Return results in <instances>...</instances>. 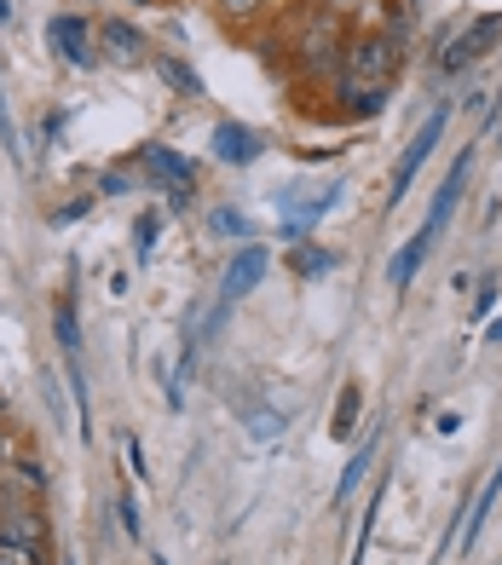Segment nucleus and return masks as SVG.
<instances>
[{"instance_id": "obj_1", "label": "nucleus", "mask_w": 502, "mask_h": 565, "mask_svg": "<svg viewBox=\"0 0 502 565\" xmlns=\"http://www.w3.org/2000/svg\"><path fill=\"white\" fill-rule=\"evenodd\" d=\"M346 18L335 7H307V12H295V35H289V53L300 70H341L346 58Z\"/></svg>"}, {"instance_id": "obj_2", "label": "nucleus", "mask_w": 502, "mask_h": 565, "mask_svg": "<svg viewBox=\"0 0 502 565\" xmlns=\"http://www.w3.org/2000/svg\"><path fill=\"white\" fill-rule=\"evenodd\" d=\"M398 64H405V53H398V35H359V41H346V58H341V98L353 105L359 93H375V87H387L393 93V75Z\"/></svg>"}, {"instance_id": "obj_3", "label": "nucleus", "mask_w": 502, "mask_h": 565, "mask_svg": "<svg viewBox=\"0 0 502 565\" xmlns=\"http://www.w3.org/2000/svg\"><path fill=\"white\" fill-rule=\"evenodd\" d=\"M445 121H450V110H434L428 121H421V134L410 139V150L398 157V168H393V191H387V209H398L405 202V191H410V179L428 168V157H434V145L445 139Z\"/></svg>"}, {"instance_id": "obj_4", "label": "nucleus", "mask_w": 502, "mask_h": 565, "mask_svg": "<svg viewBox=\"0 0 502 565\" xmlns=\"http://www.w3.org/2000/svg\"><path fill=\"white\" fill-rule=\"evenodd\" d=\"M496 41H502V12H485V18H473L468 30H462L457 41H450V53H445L439 64H445V70H473V64H480Z\"/></svg>"}, {"instance_id": "obj_5", "label": "nucleus", "mask_w": 502, "mask_h": 565, "mask_svg": "<svg viewBox=\"0 0 502 565\" xmlns=\"http://www.w3.org/2000/svg\"><path fill=\"white\" fill-rule=\"evenodd\" d=\"M468 168H473V145L457 157V168L445 173V185H439V196H434V209H428V220H421V237H428V243L445 237V225H450V214H457V202H462V191H468Z\"/></svg>"}, {"instance_id": "obj_6", "label": "nucleus", "mask_w": 502, "mask_h": 565, "mask_svg": "<svg viewBox=\"0 0 502 565\" xmlns=\"http://www.w3.org/2000/svg\"><path fill=\"white\" fill-rule=\"evenodd\" d=\"M46 35H53V46L64 53V64H75V70H93L98 64V35L87 30V18H53L46 23Z\"/></svg>"}, {"instance_id": "obj_7", "label": "nucleus", "mask_w": 502, "mask_h": 565, "mask_svg": "<svg viewBox=\"0 0 502 565\" xmlns=\"http://www.w3.org/2000/svg\"><path fill=\"white\" fill-rule=\"evenodd\" d=\"M341 191H346V185H318L312 196H307V185H295V191H284V214H289V237L300 243V231H307V225H318L323 214H330V209H335V202H341Z\"/></svg>"}, {"instance_id": "obj_8", "label": "nucleus", "mask_w": 502, "mask_h": 565, "mask_svg": "<svg viewBox=\"0 0 502 565\" xmlns=\"http://www.w3.org/2000/svg\"><path fill=\"white\" fill-rule=\"evenodd\" d=\"M0 543L41 559L46 554V520H41L35 508H7V513H0Z\"/></svg>"}, {"instance_id": "obj_9", "label": "nucleus", "mask_w": 502, "mask_h": 565, "mask_svg": "<svg viewBox=\"0 0 502 565\" xmlns=\"http://www.w3.org/2000/svg\"><path fill=\"white\" fill-rule=\"evenodd\" d=\"M98 53H105L110 64H145L150 53H145V35L133 30V23L128 18H105V23H98Z\"/></svg>"}, {"instance_id": "obj_10", "label": "nucleus", "mask_w": 502, "mask_h": 565, "mask_svg": "<svg viewBox=\"0 0 502 565\" xmlns=\"http://www.w3.org/2000/svg\"><path fill=\"white\" fill-rule=\"evenodd\" d=\"M260 150H266V139L255 134V127H243V121H220L214 127V157L220 162L248 168V162H260Z\"/></svg>"}, {"instance_id": "obj_11", "label": "nucleus", "mask_w": 502, "mask_h": 565, "mask_svg": "<svg viewBox=\"0 0 502 565\" xmlns=\"http://www.w3.org/2000/svg\"><path fill=\"white\" fill-rule=\"evenodd\" d=\"M139 168L157 179L168 196H173V191H191V162H185V157H173L168 145H145V150H139Z\"/></svg>"}, {"instance_id": "obj_12", "label": "nucleus", "mask_w": 502, "mask_h": 565, "mask_svg": "<svg viewBox=\"0 0 502 565\" xmlns=\"http://www.w3.org/2000/svg\"><path fill=\"white\" fill-rule=\"evenodd\" d=\"M266 271H271V254H266V248H237L232 266H225V300H243Z\"/></svg>"}, {"instance_id": "obj_13", "label": "nucleus", "mask_w": 502, "mask_h": 565, "mask_svg": "<svg viewBox=\"0 0 502 565\" xmlns=\"http://www.w3.org/2000/svg\"><path fill=\"white\" fill-rule=\"evenodd\" d=\"M428 254H434V243L416 231V237H410L405 248L393 254V266H387V282H393V289H410V282H416V271L428 266Z\"/></svg>"}, {"instance_id": "obj_14", "label": "nucleus", "mask_w": 502, "mask_h": 565, "mask_svg": "<svg viewBox=\"0 0 502 565\" xmlns=\"http://www.w3.org/2000/svg\"><path fill=\"white\" fill-rule=\"evenodd\" d=\"M496 497H502V468L485 479V491L473 497V513H468V531H462V554L480 543V531H485V520H491V508H496Z\"/></svg>"}, {"instance_id": "obj_15", "label": "nucleus", "mask_w": 502, "mask_h": 565, "mask_svg": "<svg viewBox=\"0 0 502 565\" xmlns=\"http://www.w3.org/2000/svg\"><path fill=\"white\" fill-rule=\"evenodd\" d=\"M157 70H162V82H168L173 93H185V98H203V82H196V70H191L185 58L162 53V58H157Z\"/></svg>"}, {"instance_id": "obj_16", "label": "nucleus", "mask_w": 502, "mask_h": 565, "mask_svg": "<svg viewBox=\"0 0 502 565\" xmlns=\"http://www.w3.org/2000/svg\"><path fill=\"white\" fill-rule=\"evenodd\" d=\"M53 323H58V347H64V358H70V370H82V335H75V306H70V295L53 306Z\"/></svg>"}, {"instance_id": "obj_17", "label": "nucleus", "mask_w": 502, "mask_h": 565, "mask_svg": "<svg viewBox=\"0 0 502 565\" xmlns=\"http://www.w3.org/2000/svg\"><path fill=\"white\" fill-rule=\"evenodd\" d=\"M359 398H364V387H359V381H346L341 398H335V422H330L335 439H353V427H359Z\"/></svg>"}, {"instance_id": "obj_18", "label": "nucleus", "mask_w": 502, "mask_h": 565, "mask_svg": "<svg viewBox=\"0 0 502 565\" xmlns=\"http://www.w3.org/2000/svg\"><path fill=\"white\" fill-rule=\"evenodd\" d=\"M375 445H382V427H375L370 439H364V450H359L353 461H346V473H341V484H335V502H346V497L359 491V479H364V468H370V461H375Z\"/></svg>"}, {"instance_id": "obj_19", "label": "nucleus", "mask_w": 502, "mask_h": 565, "mask_svg": "<svg viewBox=\"0 0 502 565\" xmlns=\"http://www.w3.org/2000/svg\"><path fill=\"white\" fill-rule=\"evenodd\" d=\"M271 7H278V0H214V12L225 23H237V30H243V23H255V18H266Z\"/></svg>"}, {"instance_id": "obj_20", "label": "nucleus", "mask_w": 502, "mask_h": 565, "mask_svg": "<svg viewBox=\"0 0 502 565\" xmlns=\"http://www.w3.org/2000/svg\"><path fill=\"white\" fill-rule=\"evenodd\" d=\"M284 427H289L284 409H248V439H260V445L266 439H284Z\"/></svg>"}, {"instance_id": "obj_21", "label": "nucleus", "mask_w": 502, "mask_h": 565, "mask_svg": "<svg viewBox=\"0 0 502 565\" xmlns=\"http://www.w3.org/2000/svg\"><path fill=\"white\" fill-rule=\"evenodd\" d=\"M330 266H335L330 254H323V248H307V243L289 254V271H295V277H318V271H330Z\"/></svg>"}, {"instance_id": "obj_22", "label": "nucleus", "mask_w": 502, "mask_h": 565, "mask_svg": "<svg viewBox=\"0 0 502 565\" xmlns=\"http://www.w3.org/2000/svg\"><path fill=\"white\" fill-rule=\"evenodd\" d=\"M209 225H214V237H248V214L243 209H214Z\"/></svg>"}, {"instance_id": "obj_23", "label": "nucleus", "mask_w": 502, "mask_h": 565, "mask_svg": "<svg viewBox=\"0 0 502 565\" xmlns=\"http://www.w3.org/2000/svg\"><path fill=\"white\" fill-rule=\"evenodd\" d=\"M0 150H7L12 162H23V150H18V127H12V110H7V93H0Z\"/></svg>"}, {"instance_id": "obj_24", "label": "nucleus", "mask_w": 502, "mask_h": 565, "mask_svg": "<svg viewBox=\"0 0 502 565\" xmlns=\"http://www.w3.org/2000/svg\"><path fill=\"white\" fill-rule=\"evenodd\" d=\"M157 225H162V214H145L139 220V260H150V248H157Z\"/></svg>"}, {"instance_id": "obj_25", "label": "nucleus", "mask_w": 502, "mask_h": 565, "mask_svg": "<svg viewBox=\"0 0 502 565\" xmlns=\"http://www.w3.org/2000/svg\"><path fill=\"white\" fill-rule=\"evenodd\" d=\"M121 531H128V536H139V531H145V520H139V502H133V497H121Z\"/></svg>"}, {"instance_id": "obj_26", "label": "nucleus", "mask_w": 502, "mask_h": 565, "mask_svg": "<svg viewBox=\"0 0 502 565\" xmlns=\"http://www.w3.org/2000/svg\"><path fill=\"white\" fill-rule=\"evenodd\" d=\"M121 450H128V468L145 479V450H139V439H133V433H128V439H121Z\"/></svg>"}, {"instance_id": "obj_27", "label": "nucleus", "mask_w": 502, "mask_h": 565, "mask_svg": "<svg viewBox=\"0 0 502 565\" xmlns=\"http://www.w3.org/2000/svg\"><path fill=\"white\" fill-rule=\"evenodd\" d=\"M105 196H128V173H105Z\"/></svg>"}, {"instance_id": "obj_28", "label": "nucleus", "mask_w": 502, "mask_h": 565, "mask_svg": "<svg viewBox=\"0 0 502 565\" xmlns=\"http://www.w3.org/2000/svg\"><path fill=\"white\" fill-rule=\"evenodd\" d=\"M18 468H23V479H30V484H46V468H41V461H18Z\"/></svg>"}, {"instance_id": "obj_29", "label": "nucleus", "mask_w": 502, "mask_h": 565, "mask_svg": "<svg viewBox=\"0 0 502 565\" xmlns=\"http://www.w3.org/2000/svg\"><path fill=\"white\" fill-rule=\"evenodd\" d=\"M0 23H12V7H7V0H0Z\"/></svg>"}, {"instance_id": "obj_30", "label": "nucleus", "mask_w": 502, "mask_h": 565, "mask_svg": "<svg viewBox=\"0 0 502 565\" xmlns=\"http://www.w3.org/2000/svg\"><path fill=\"white\" fill-rule=\"evenodd\" d=\"M0 461H7V439H0Z\"/></svg>"}, {"instance_id": "obj_31", "label": "nucleus", "mask_w": 502, "mask_h": 565, "mask_svg": "<svg viewBox=\"0 0 502 565\" xmlns=\"http://www.w3.org/2000/svg\"><path fill=\"white\" fill-rule=\"evenodd\" d=\"M64 565H75V559H64Z\"/></svg>"}, {"instance_id": "obj_32", "label": "nucleus", "mask_w": 502, "mask_h": 565, "mask_svg": "<svg viewBox=\"0 0 502 565\" xmlns=\"http://www.w3.org/2000/svg\"><path fill=\"white\" fill-rule=\"evenodd\" d=\"M139 7H145V0H139Z\"/></svg>"}]
</instances>
